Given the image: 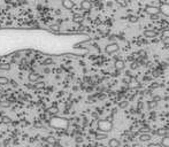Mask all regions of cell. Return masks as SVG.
Here are the masks:
<instances>
[{"label": "cell", "mask_w": 169, "mask_h": 147, "mask_svg": "<svg viewBox=\"0 0 169 147\" xmlns=\"http://www.w3.org/2000/svg\"><path fill=\"white\" fill-rule=\"evenodd\" d=\"M119 49H120V46H119L117 43H111V44H108V45L105 47V52H106L107 54L116 53Z\"/></svg>", "instance_id": "7a4b0ae2"}, {"label": "cell", "mask_w": 169, "mask_h": 147, "mask_svg": "<svg viewBox=\"0 0 169 147\" xmlns=\"http://www.w3.org/2000/svg\"><path fill=\"white\" fill-rule=\"evenodd\" d=\"M128 105H129V101H122L121 104H120V108H127L128 107Z\"/></svg>", "instance_id": "603a6c76"}, {"label": "cell", "mask_w": 169, "mask_h": 147, "mask_svg": "<svg viewBox=\"0 0 169 147\" xmlns=\"http://www.w3.org/2000/svg\"><path fill=\"white\" fill-rule=\"evenodd\" d=\"M161 36H162L163 38H169V28L164 29V30L161 32Z\"/></svg>", "instance_id": "ffe728a7"}, {"label": "cell", "mask_w": 169, "mask_h": 147, "mask_svg": "<svg viewBox=\"0 0 169 147\" xmlns=\"http://www.w3.org/2000/svg\"><path fill=\"white\" fill-rule=\"evenodd\" d=\"M129 21H130L131 23H136V22H138V17H137V16H130V17H129Z\"/></svg>", "instance_id": "cb8c5ba5"}, {"label": "cell", "mask_w": 169, "mask_h": 147, "mask_svg": "<svg viewBox=\"0 0 169 147\" xmlns=\"http://www.w3.org/2000/svg\"><path fill=\"white\" fill-rule=\"evenodd\" d=\"M145 12H146L148 15H151V16H153V15H159V14H160L159 7L152 6V5H146V6H145Z\"/></svg>", "instance_id": "3957f363"}, {"label": "cell", "mask_w": 169, "mask_h": 147, "mask_svg": "<svg viewBox=\"0 0 169 147\" xmlns=\"http://www.w3.org/2000/svg\"><path fill=\"white\" fill-rule=\"evenodd\" d=\"M151 138H152V136H151L150 133H142V134L139 136V140H140L142 142L150 141V140H151Z\"/></svg>", "instance_id": "8fae6325"}, {"label": "cell", "mask_w": 169, "mask_h": 147, "mask_svg": "<svg viewBox=\"0 0 169 147\" xmlns=\"http://www.w3.org/2000/svg\"><path fill=\"white\" fill-rule=\"evenodd\" d=\"M152 100H154V101H156V102H158V101H160V100H161V97H159V96H156V97H154V98H153Z\"/></svg>", "instance_id": "f546056e"}, {"label": "cell", "mask_w": 169, "mask_h": 147, "mask_svg": "<svg viewBox=\"0 0 169 147\" xmlns=\"http://www.w3.org/2000/svg\"><path fill=\"white\" fill-rule=\"evenodd\" d=\"M0 69H1V70H9L11 69V64L9 63H3V64H0Z\"/></svg>", "instance_id": "d6986e66"}, {"label": "cell", "mask_w": 169, "mask_h": 147, "mask_svg": "<svg viewBox=\"0 0 169 147\" xmlns=\"http://www.w3.org/2000/svg\"><path fill=\"white\" fill-rule=\"evenodd\" d=\"M0 106H1V107H9L11 106V101H8V102H0Z\"/></svg>", "instance_id": "83f0119b"}, {"label": "cell", "mask_w": 169, "mask_h": 147, "mask_svg": "<svg viewBox=\"0 0 169 147\" xmlns=\"http://www.w3.org/2000/svg\"><path fill=\"white\" fill-rule=\"evenodd\" d=\"M52 146H53V147H63V146H62V145H60V144H59L58 141H56V142H55L54 145H52Z\"/></svg>", "instance_id": "4dcf8cb0"}, {"label": "cell", "mask_w": 169, "mask_h": 147, "mask_svg": "<svg viewBox=\"0 0 169 147\" xmlns=\"http://www.w3.org/2000/svg\"><path fill=\"white\" fill-rule=\"evenodd\" d=\"M107 138V133H97L96 134V139L97 140H104V139H106Z\"/></svg>", "instance_id": "2e32d148"}, {"label": "cell", "mask_w": 169, "mask_h": 147, "mask_svg": "<svg viewBox=\"0 0 169 147\" xmlns=\"http://www.w3.org/2000/svg\"><path fill=\"white\" fill-rule=\"evenodd\" d=\"M159 9H160V14H162V15L169 17V4H167V3H161L160 6H159Z\"/></svg>", "instance_id": "277c9868"}, {"label": "cell", "mask_w": 169, "mask_h": 147, "mask_svg": "<svg viewBox=\"0 0 169 147\" xmlns=\"http://www.w3.org/2000/svg\"><path fill=\"white\" fill-rule=\"evenodd\" d=\"M91 8H92L91 1H89V0H82L80 1V9L85 11V12H89V11H91Z\"/></svg>", "instance_id": "5b68a950"}, {"label": "cell", "mask_w": 169, "mask_h": 147, "mask_svg": "<svg viewBox=\"0 0 169 147\" xmlns=\"http://www.w3.org/2000/svg\"><path fill=\"white\" fill-rule=\"evenodd\" d=\"M52 63H53V60H52V59H46V60L43 62L44 65H48V64H52Z\"/></svg>", "instance_id": "d4e9b609"}, {"label": "cell", "mask_w": 169, "mask_h": 147, "mask_svg": "<svg viewBox=\"0 0 169 147\" xmlns=\"http://www.w3.org/2000/svg\"><path fill=\"white\" fill-rule=\"evenodd\" d=\"M97 128L100 132L108 133L113 129V122L109 121V120H99L98 123H97Z\"/></svg>", "instance_id": "6da1fadb"}, {"label": "cell", "mask_w": 169, "mask_h": 147, "mask_svg": "<svg viewBox=\"0 0 169 147\" xmlns=\"http://www.w3.org/2000/svg\"><path fill=\"white\" fill-rule=\"evenodd\" d=\"M29 81L30 82H37L38 81V74H35V72L29 74Z\"/></svg>", "instance_id": "9a60e30c"}, {"label": "cell", "mask_w": 169, "mask_h": 147, "mask_svg": "<svg viewBox=\"0 0 169 147\" xmlns=\"http://www.w3.org/2000/svg\"><path fill=\"white\" fill-rule=\"evenodd\" d=\"M143 35L146 37V38H155L158 37V32L154 31V30H145L143 32Z\"/></svg>", "instance_id": "ba28073f"}, {"label": "cell", "mask_w": 169, "mask_h": 147, "mask_svg": "<svg viewBox=\"0 0 169 147\" xmlns=\"http://www.w3.org/2000/svg\"><path fill=\"white\" fill-rule=\"evenodd\" d=\"M46 140H47V142H48V144H51V145H54V144L58 141V140H56V138H54V137H52V136L47 137V139H46Z\"/></svg>", "instance_id": "ac0fdd59"}, {"label": "cell", "mask_w": 169, "mask_h": 147, "mask_svg": "<svg viewBox=\"0 0 169 147\" xmlns=\"http://www.w3.org/2000/svg\"><path fill=\"white\" fill-rule=\"evenodd\" d=\"M108 146L109 147H120L121 146V141L119 139H116V138H112L108 141Z\"/></svg>", "instance_id": "9c48e42d"}, {"label": "cell", "mask_w": 169, "mask_h": 147, "mask_svg": "<svg viewBox=\"0 0 169 147\" xmlns=\"http://www.w3.org/2000/svg\"><path fill=\"white\" fill-rule=\"evenodd\" d=\"M156 134H158V136H162V137H164V136L168 134V130L164 129V128H160V129L156 130Z\"/></svg>", "instance_id": "7c38bea8"}, {"label": "cell", "mask_w": 169, "mask_h": 147, "mask_svg": "<svg viewBox=\"0 0 169 147\" xmlns=\"http://www.w3.org/2000/svg\"><path fill=\"white\" fill-rule=\"evenodd\" d=\"M128 84H129V88L130 89H136V88H140L142 85L139 84V82L137 81V80H133V78H131L129 82H128Z\"/></svg>", "instance_id": "30bf717a"}, {"label": "cell", "mask_w": 169, "mask_h": 147, "mask_svg": "<svg viewBox=\"0 0 169 147\" xmlns=\"http://www.w3.org/2000/svg\"><path fill=\"white\" fill-rule=\"evenodd\" d=\"M50 29H51L52 31H59V25L53 24V25H51V27H50Z\"/></svg>", "instance_id": "484cf974"}, {"label": "cell", "mask_w": 169, "mask_h": 147, "mask_svg": "<svg viewBox=\"0 0 169 147\" xmlns=\"http://www.w3.org/2000/svg\"><path fill=\"white\" fill-rule=\"evenodd\" d=\"M161 145H162L163 147H169V136H168V134L164 136V137H162Z\"/></svg>", "instance_id": "4fadbf2b"}, {"label": "cell", "mask_w": 169, "mask_h": 147, "mask_svg": "<svg viewBox=\"0 0 169 147\" xmlns=\"http://www.w3.org/2000/svg\"><path fill=\"white\" fill-rule=\"evenodd\" d=\"M74 21H76V22H80V21H82V16H78V15H76V16L74 17Z\"/></svg>", "instance_id": "f1b7e54d"}, {"label": "cell", "mask_w": 169, "mask_h": 147, "mask_svg": "<svg viewBox=\"0 0 169 147\" xmlns=\"http://www.w3.org/2000/svg\"><path fill=\"white\" fill-rule=\"evenodd\" d=\"M44 86H45V84H44V83H40V84H38V85H37V88H44Z\"/></svg>", "instance_id": "1f68e13d"}, {"label": "cell", "mask_w": 169, "mask_h": 147, "mask_svg": "<svg viewBox=\"0 0 169 147\" xmlns=\"http://www.w3.org/2000/svg\"><path fill=\"white\" fill-rule=\"evenodd\" d=\"M114 65H115V69H116L117 71H121V70H123V69L125 68L124 61H123V60H120V59L115 61V64H114Z\"/></svg>", "instance_id": "52a82bcc"}, {"label": "cell", "mask_w": 169, "mask_h": 147, "mask_svg": "<svg viewBox=\"0 0 169 147\" xmlns=\"http://www.w3.org/2000/svg\"><path fill=\"white\" fill-rule=\"evenodd\" d=\"M48 112H50L51 114H55V113H58V108L52 107V108H50V109H48Z\"/></svg>", "instance_id": "4316f807"}, {"label": "cell", "mask_w": 169, "mask_h": 147, "mask_svg": "<svg viewBox=\"0 0 169 147\" xmlns=\"http://www.w3.org/2000/svg\"><path fill=\"white\" fill-rule=\"evenodd\" d=\"M9 83V80L7 77H4V76H0V84L1 85H6Z\"/></svg>", "instance_id": "e0dca14e"}, {"label": "cell", "mask_w": 169, "mask_h": 147, "mask_svg": "<svg viewBox=\"0 0 169 147\" xmlns=\"http://www.w3.org/2000/svg\"><path fill=\"white\" fill-rule=\"evenodd\" d=\"M116 3L122 7H127V0H116Z\"/></svg>", "instance_id": "7402d4cb"}, {"label": "cell", "mask_w": 169, "mask_h": 147, "mask_svg": "<svg viewBox=\"0 0 169 147\" xmlns=\"http://www.w3.org/2000/svg\"><path fill=\"white\" fill-rule=\"evenodd\" d=\"M61 5H62V7L64 9H68V11H70V9H72L75 7V3L72 1V0H62Z\"/></svg>", "instance_id": "8992f818"}, {"label": "cell", "mask_w": 169, "mask_h": 147, "mask_svg": "<svg viewBox=\"0 0 169 147\" xmlns=\"http://www.w3.org/2000/svg\"><path fill=\"white\" fill-rule=\"evenodd\" d=\"M156 106H158V102H156V101H154V100H150V101H147V107H148L150 110H152V109L155 108Z\"/></svg>", "instance_id": "5bb4252c"}, {"label": "cell", "mask_w": 169, "mask_h": 147, "mask_svg": "<svg viewBox=\"0 0 169 147\" xmlns=\"http://www.w3.org/2000/svg\"><path fill=\"white\" fill-rule=\"evenodd\" d=\"M1 122H3L4 124H9V123H11V118H9L8 116H3V117H1Z\"/></svg>", "instance_id": "44dd1931"}]
</instances>
